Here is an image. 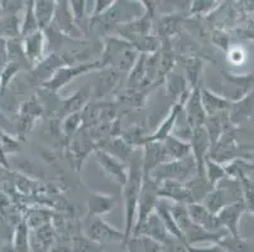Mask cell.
<instances>
[{
    "mask_svg": "<svg viewBox=\"0 0 254 252\" xmlns=\"http://www.w3.org/2000/svg\"><path fill=\"white\" fill-rule=\"evenodd\" d=\"M129 165V177L127 183L122 188L124 200V214H126V227H124V235L128 241L131 237L133 228H134L135 218H137L138 201H139L140 189L143 184V164H142V150L135 149ZM126 241V242H127ZM126 245V244H124Z\"/></svg>",
    "mask_w": 254,
    "mask_h": 252,
    "instance_id": "1",
    "label": "cell"
},
{
    "mask_svg": "<svg viewBox=\"0 0 254 252\" xmlns=\"http://www.w3.org/2000/svg\"><path fill=\"white\" fill-rule=\"evenodd\" d=\"M104 69L101 61H90V62H81L77 64H64L59 69L55 71L52 76L42 83V87L47 90L48 92H59L60 90L64 89L78 76L85 75V73L92 72V71H99Z\"/></svg>",
    "mask_w": 254,
    "mask_h": 252,
    "instance_id": "2",
    "label": "cell"
},
{
    "mask_svg": "<svg viewBox=\"0 0 254 252\" xmlns=\"http://www.w3.org/2000/svg\"><path fill=\"white\" fill-rule=\"evenodd\" d=\"M81 232L85 237L103 246L108 244L124 245L127 241L124 231H120L114 226L109 225L105 219H103V217H91V218L85 217Z\"/></svg>",
    "mask_w": 254,
    "mask_h": 252,
    "instance_id": "3",
    "label": "cell"
},
{
    "mask_svg": "<svg viewBox=\"0 0 254 252\" xmlns=\"http://www.w3.org/2000/svg\"><path fill=\"white\" fill-rule=\"evenodd\" d=\"M197 174V165L193 156H189L182 160H170L163 163L153 170L148 177H151L156 183L163 180H177L181 183H187Z\"/></svg>",
    "mask_w": 254,
    "mask_h": 252,
    "instance_id": "4",
    "label": "cell"
},
{
    "mask_svg": "<svg viewBox=\"0 0 254 252\" xmlns=\"http://www.w3.org/2000/svg\"><path fill=\"white\" fill-rule=\"evenodd\" d=\"M158 201V184L148 175H143V184L142 189H140L139 201H138L137 218H135L131 237L139 232L140 227L144 225V222L156 211V205Z\"/></svg>",
    "mask_w": 254,
    "mask_h": 252,
    "instance_id": "5",
    "label": "cell"
},
{
    "mask_svg": "<svg viewBox=\"0 0 254 252\" xmlns=\"http://www.w3.org/2000/svg\"><path fill=\"white\" fill-rule=\"evenodd\" d=\"M144 13L145 10L140 1H115L108 13L91 22H100L104 24H114L119 27L138 19Z\"/></svg>",
    "mask_w": 254,
    "mask_h": 252,
    "instance_id": "6",
    "label": "cell"
},
{
    "mask_svg": "<svg viewBox=\"0 0 254 252\" xmlns=\"http://www.w3.org/2000/svg\"><path fill=\"white\" fill-rule=\"evenodd\" d=\"M223 75V96L230 101L242 100L249 94L252 85L254 83L253 75H232L228 72H221Z\"/></svg>",
    "mask_w": 254,
    "mask_h": 252,
    "instance_id": "7",
    "label": "cell"
},
{
    "mask_svg": "<svg viewBox=\"0 0 254 252\" xmlns=\"http://www.w3.org/2000/svg\"><path fill=\"white\" fill-rule=\"evenodd\" d=\"M95 155L96 160H98L99 165H100V168L103 169V172L105 173L110 179L114 180L115 183L119 184V186L123 188L129 177L128 164L119 160L118 158L113 156L112 154L106 152L105 150L96 149Z\"/></svg>",
    "mask_w": 254,
    "mask_h": 252,
    "instance_id": "8",
    "label": "cell"
},
{
    "mask_svg": "<svg viewBox=\"0 0 254 252\" xmlns=\"http://www.w3.org/2000/svg\"><path fill=\"white\" fill-rule=\"evenodd\" d=\"M23 50L31 68H36L46 59L47 37L43 31H38L22 38Z\"/></svg>",
    "mask_w": 254,
    "mask_h": 252,
    "instance_id": "9",
    "label": "cell"
},
{
    "mask_svg": "<svg viewBox=\"0 0 254 252\" xmlns=\"http://www.w3.org/2000/svg\"><path fill=\"white\" fill-rule=\"evenodd\" d=\"M52 24L60 33H64V36L73 39L84 37V31L75 23L68 1H56V14Z\"/></svg>",
    "mask_w": 254,
    "mask_h": 252,
    "instance_id": "10",
    "label": "cell"
},
{
    "mask_svg": "<svg viewBox=\"0 0 254 252\" xmlns=\"http://www.w3.org/2000/svg\"><path fill=\"white\" fill-rule=\"evenodd\" d=\"M190 144L192 149V156L197 165V173H205V161L209 158L211 151V140L205 126L193 129Z\"/></svg>",
    "mask_w": 254,
    "mask_h": 252,
    "instance_id": "11",
    "label": "cell"
},
{
    "mask_svg": "<svg viewBox=\"0 0 254 252\" xmlns=\"http://www.w3.org/2000/svg\"><path fill=\"white\" fill-rule=\"evenodd\" d=\"M246 211L247 208L244 202L243 201H239V202L232 203V204L224 207L216 216H218L221 227L229 233L230 236H233V237H242L239 226L242 216H243Z\"/></svg>",
    "mask_w": 254,
    "mask_h": 252,
    "instance_id": "12",
    "label": "cell"
},
{
    "mask_svg": "<svg viewBox=\"0 0 254 252\" xmlns=\"http://www.w3.org/2000/svg\"><path fill=\"white\" fill-rule=\"evenodd\" d=\"M167 161H170V159L166 152L163 142H151L143 147L142 164L144 175H149L156 168Z\"/></svg>",
    "mask_w": 254,
    "mask_h": 252,
    "instance_id": "13",
    "label": "cell"
},
{
    "mask_svg": "<svg viewBox=\"0 0 254 252\" xmlns=\"http://www.w3.org/2000/svg\"><path fill=\"white\" fill-rule=\"evenodd\" d=\"M184 112L187 121L191 125V128L196 129L204 126L207 115L204 110V106H202L201 86L192 90V92L184 105Z\"/></svg>",
    "mask_w": 254,
    "mask_h": 252,
    "instance_id": "14",
    "label": "cell"
},
{
    "mask_svg": "<svg viewBox=\"0 0 254 252\" xmlns=\"http://www.w3.org/2000/svg\"><path fill=\"white\" fill-rule=\"evenodd\" d=\"M157 184H158V197L161 200L186 205L193 203L192 197L185 183L177 182V180H163Z\"/></svg>",
    "mask_w": 254,
    "mask_h": 252,
    "instance_id": "15",
    "label": "cell"
},
{
    "mask_svg": "<svg viewBox=\"0 0 254 252\" xmlns=\"http://www.w3.org/2000/svg\"><path fill=\"white\" fill-rule=\"evenodd\" d=\"M187 211L190 214V218L192 219L193 223L198 225L200 227L205 228L209 232L220 233L226 232L223 227H221L220 222L216 214H212L209 212L201 203H191L187 205Z\"/></svg>",
    "mask_w": 254,
    "mask_h": 252,
    "instance_id": "16",
    "label": "cell"
},
{
    "mask_svg": "<svg viewBox=\"0 0 254 252\" xmlns=\"http://www.w3.org/2000/svg\"><path fill=\"white\" fill-rule=\"evenodd\" d=\"M92 96V87L85 86L82 89L77 90L75 94L68 96L67 99L62 100L61 107L59 110V116L64 119L68 115L81 112L90 102V99Z\"/></svg>",
    "mask_w": 254,
    "mask_h": 252,
    "instance_id": "17",
    "label": "cell"
},
{
    "mask_svg": "<svg viewBox=\"0 0 254 252\" xmlns=\"http://www.w3.org/2000/svg\"><path fill=\"white\" fill-rule=\"evenodd\" d=\"M166 90H167L168 96L173 100V103H181L185 105L189 96L191 95L192 90L189 86L185 75H181L179 72H172L165 78Z\"/></svg>",
    "mask_w": 254,
    "mask_h": 252,
    "instance_id": "18",
    "label": "cell"
},
{
    "mask_svg": "<svg viewBox=\"0 0 254 252\" xmlns=\"http://www.w3.org/2000/svg\"><path fill=\"white\" fill-rule=\"evenodd\" d=\"M89 136V135H87ZM87 136L84 138H73L70 142L67 148V155L71 159V164L75 166L76 169H81L82 164H84L85 159L87 158L91 151H95L96 145L94 144L92 140H89Z\"/></svg>",
    "mask_w": 254,
    "mask_h": 252,
    "instance_id": "19",
    "label": "cell"
},
{
    "mask_svg": "<svg viewBox=\"0 0 254 252\" xmlns=\"http://www.w3.org/2000/svg\"><path fill=\"white\" fill-rule=\"evenodd\" d=\"M137 236H144V237H149V239L154 240V241L159 242V244H167L171 240L172 236L168 233V231L166 230L163 222L161 221L158 214L156 213V211L148 217V219L144 222V225L140 227L139 232L137 233L133 237H137Z\"/></svg>",
    "mask_w": 254,
    "mask_h": 252,
    "instance_id": "20",
    "label": "cell"
},
{
    "mask_svg": "<svg viewBox=\"0 0 254 252\" xmlns=\"http://www.w3.org/2000/svg\"><path fill=\"white\" fill-rule=\"evenodd\" d=\"M56 231L52 223H46L36 230H31L32 252H50L56 242Z\"/></svg>",
    "mask_w": 254,
    "mask_h": 252,
    "instance_id": "21",
    "label": "cell"
},
{
    "mask_svg": "<svg viewBox=\"0 0 254 252\" xmlns=\"http://www.w3.org/2000/svg\"><path fill=\"white\" fill-rule=\"evenodd\" d=\"M86 218L91 217H103L112 212L117 205V200L114 196L104 193H91L87 198Z\"/></svg>",
    "mask_w": 254,
    "mask_h": 252,
    "instance_id": "22",
    "label": "cell"
},
{
    "mask_svg": "<svg viewBox=\"0 0 254 252\" xmlns=\"http://www.w3.org/2000/svg\"><path fill=\"white\" fill-rule=\"evenodd\" d=\"M254 112V91L249 92L247 96H244L242 100L232 102L229 110H228V115L234 125L235 128L239 126L242 122L247 121L251 119L252 114Z\"/></svg>",
    "mask_w": 254,
    "mask_h": 252,
    "instance_id": "23",
    "label": "cell"
},
{
    "mask_svg": "<svg viewBox=\"0 0 254 252\" xmlns=\"http://www.w3.org/2000/svg\"><path fill=\"white\" fill-rule=\"evenodd\" d=\"M201 101L207 116H214V115L225 112L229 110L232 105V102L223 95L216 94L207 87H201Z\"/></svg>",
    "mask_w": 254,
    "mask_h": 252,
    "instance_id": "24",
    "label": "cell"
},
{
    "mask_svg": "<svg viewBox=\"0 0 254 252\" xmlns=\"http://www.w3.org/2000/svg\"><path fill=\"white\" fill-rule=\"evenodd\" d=\"M182 108H184V105H181V103H173V106L171 107L170 112H168L165 121H162L161 124H159V126L157 128V130L154 131L153 134L148 135V138H147V143L165 142L168 136L172 135L173 126H175V124H176V120L177 117H179L180 112L182 111ZM147 143H145V144H147Z\"/></svg>",
    "mask_w": 254,
    "mask_h": 252,
    "instance_id": "25",
    "label": "cell"
},
{
    "mask_svg": "<svg viewBox=\"0 0 254 252\" xmlns=\"http://www.w3.org/2000/svg\"><path fill=\"white\" fill-rule=\"evenodd\" d=\"M182 22H184V18L181 17V14H162L156 23L157 32H158L157 37H159V39L162 41V39H170L171 37L176 36L180 32Z\"/></svg>",
    "mask_w": 254,
    "mask_h": 252,
    "instance_id": "26",
    "label": "cell"
},
{
    "mask_svg": "<svg viewBox=\"0 0 254 252\" xmlns=\"http://www.w3.org/2000/svg\"><path fill=\"white\" fill-rule=\"evenodd\" d=\"M186 188L190 192L193 203H202V201L206 198L207 194L215 188L209 182L205 173H197L192 179H190L187 183H185Z\"/></svg>",
    "mask_w": 254,
    "mask_h": 252,
    "instance_id": "27",
    "label": "cell"
},
{
    "mask_svg": "<svg viewBox=\"0 0 254 252\" xmlns=\"http://www.w3.org/2000/svg\"><path fill=\"white\" fill-rule=\"evenodd\" d=\"M34 14L39 31L45 32L52 25L56 14V1L52 0H37L34 1Z\"/></svg>",
    "mask_w": 254,
    "mask_h": 252,
    "instance_id": "28",
    "label": "cell"
},
{
    "mask_svg": "<svg viewBox=\"0 0 254 252\" xmlns=\"http://www.w3.org/2000/svg\"><path fill=\"white\" fill-rule=\"evenodd\" d=\"M10 246L15 252H32L31 228L24 218L14 227Z\"/></svg>",
    "mask_w": 254,
    "mask_h": 252,
    "instance_id": "29",
    "label": "cell"
},
{
    "mask_svg": "<svg viewBox=\"0 0 254 252\" xmlns=\"http://www.w3.org/2000/svg\"><path fill=\"white\" fill-rule=\"evenodd\" d=\"M156 213L158 214L161 221L163 222V225H165L166 230L168 231V233H170L172 237H175V239L184 241V236H182L176 221H175L172 213H171V202L159 198L158 203H157L156 205Z\"/></svg>",
    "mask_w": 254,
    "mask_h": 252,
    "instance_id": "30",
    "label": "cell"
},
{
    "mask_svg": "<svg viewBox=\"0 0 254 252\" xmlns=\"http://www.w3.org/2000/svg\"><path fill=\"white\" fill-rule=\"evenodd\" d=\"M163 144H165L166 152H167L170 160H182V159H186L192 155L190 143L184 142L176 136H168L163 142Z\"/></svg>",
    "mask_w": 254,
    "mask_h": 252,
    "instance_id": "31",
    "label": "cell"
},
{
    "mask_svg": "<svg viewBox=\"0 0 254 252\" xmlns=\"http://www.w3.org/2000/svg\"><path fill=\"white\" fill-rule=\"evenodd\" d=\"M184 71L191 90L201 86L202 61L197 55H187L184 58Z\"/></svg>",
    "mask_w": 254,
    "mask_h": 252,
    "instance_id": "32",
    "label": "cell"
},
{
    "mask_svg": "<svg viewBox=\"0 0 254 252\" xmlns=\"http://www.w3.org/2000/svg\"><path fill=\"white\" fill-rule=\"evenodd\" d=\"M0 38L8 41L22 38V17L1 15L0 17Z\"/></svg>",
    "mask_w": 254,
    "mask_h": 252,
    "instance_id": "33",
    "label": "cell"
},
{
    "mask_svg": "<svg viewBox=\"0 0 254 252\" xmlns=\"http://www.w3.org/2000/svg\"><path fill=\"white\" fill-rule=\"evenodd\" d=\"M118 81H119V75L117 71L114 68H105L103 76H100L96 83L95 89L92 90V94L96 99H101L113 91V89L117 86Z\"/></svg>",
    "mask_w": 254,
    "mask_h": 252,
    "instance_id": "34",
    "label": "cell"
},
{
    "mask_svg": "<svg viewBox=\"0 0 254 252\" xmlns=\"http://www.w3.org/2000/svg\"><path fill=\"white\" fill-rule=\"evenodd\" d=\"M149 54H139L138 61L135 62L134 67L129 72L127 86L129 89H138L142 87L145 80V66H147V58Z\"/></svg>",
    "mask_w": 254,
    "mask_h": 252,
    "instance_id": "35",
    "label": "cell"
},
{
    "mask_svg": "<svg viewBox=\"0 0 254 252\" xmlns=\"http://www.w3.org/2000/svg\"><path fill=\"white\" fill-rule=\"evenodd\" d=\"M61 126L62 135H64V138H66V140L70 143L71 140L82 130L84 120H82L81 112L68 115V116H66L64 119H62Z\"/></svg>",
    "mask_w": 254,
    "mask_h": 252,
    "instance_id": "36",
    "label": "cell"
},
{
    "mask_svg": "<svg viewBox=\"0 0 254 252\" xmlns=\"http://www.w3.org/2000/svg\"><path fill=\"white\" fill-rule=\"evenodd\" d=\"M226 252H254V245L243 237H233L230 235L224 236L218 242Z\"/></svg>",
    "mask_w": 254,
    "mask_h": 252,
    "instance_id": "37",
    "label": "cell"
},
{
    "mask_svg": "<svg viewBox=\"0 0 254 252\" xmlns=\"http://www.w3.org/2000/svg\"><path fill=\"white\" fill-rule=\"evenodd\" d=\"M39 31L34 14V1H25V9L22 15V38Z\"/></svg>",
    "mask_w": 254,
    "mask_h": 252,
    "instance_id": "38",
    "label": "cell"
},
{
    "mask_svg": "<svg viewBox=\"0 0 254 252\" xmlns=\"http://www.w3.org/2000/svg\"><path fill=\"white\" fill-rule=\"evenodd\" d=\"M205 175L214 187H218L224 179L228 178L224 164L218 163L210 158H207L205 161Z\"/></svg>",
    "mask_w": 254,
    "mask_h": 252,
    "instance_id": "39",
    "label": "cell"
},
{
    "mask_svg": "<svg viewBox=\"0 0 254 252\" xmlns=\"http://www.w3.org/2000/svg\"><path fill=\"white\" fill-rule=\"evenodd\" d=\"M71 252H104V246L91 241L84 235H76L71 239Z\"/></svg>",
    "mask_w": 254,
    "mask_h": 252,
    "instance_id": "40",
    "label": "cell"
},
{
    "mask_svg": "<svg viewBox=\"0 0 254 252\" xmlns=\"http://www.w3.org/2000/svg\"><path fill=\"white\" fill-rule=\"evenodd\" d=\"M20 69H22V67L17 63H13V62H8L3 67L1 73H0V96H3V94L10 86V83L13 82L15 76L20 72Z\"/></svg>",
    "mask_w": 254,
    "mask_h": 252,
    "instance_id": "41",
    "label": "cell"
},
{
    "mask_svg": "<svg viewBox=\"0 0 254 252\" xmlns=\"http://www.w3.org/2000/svg\"><path fill=\"white\" fill-rule=\"evenodd\" d=\"M242 187H243V202L246 204L247 211L254 216V184L248 175H242L239 178Z\"/></svg>",
    "mask_w": 254,
    "mask_h": 252,
    "instance_id": "42",
    "label": "cell"
},
{
    "mask_svg": "<svg viewBox=\"0 0 254 252\" xmlns=\"http://www.w3.org/2000/svg\"><path fill=\"white\" fill-rule=\"evenodd\" d=\"M1 150L5 156L14 155L20 151L19 139L13 134H8L1 131Z\"/></svg>",
    "mask_w": 254,
    "mask_h": 252,
    "instance_id": "43",
    "label": "cell"
},
{
    "mask_svg": "<svg viewBox=\"0 0 254 252\" xmlns=\"http://www.w3.org/2000/svg\"><path fill=\"white\" fill-rule=\"evenodd\" d=\"M191 15H210L220 6V1H191Z\"/></svg>",
    "mask_w": 254,
    "mask_h": 252,
    "instance_id": "44",
    "label": "cell"
},
{
    "mask_svg": "<svg viewBox=\"0 0 254 252\" xmlns=\"http://www.w3.org/2000/svg\"><path fill=\"white\" fill-rule=\"evenodd\" d=\"M43 112V107L39 103L37 97H31L29 100L24 101L19 106V115H25V116H33L38 119Z\"/></svg>",
    "mask_w": 254,
    "mask_h": 252,
    "instance_id": "45",
    "label": "cell"
},
{
    "mask_svg": "<svg viewBox=\"0 0 254 252\" xmlns=\"http://www.w3.org/2000/svg\"><path fill=\"white\" fill-rule=\"evenodd\" d=\"M68 3H70V9L71 13H72L73 19H75V23L77 24V27L80 28V24L84 23L87 18V1H85V0H72V1H68Z\"/></svg>",
    "mask_w": 254,
    "mask_h": 252,
    "instance_id": "46",
    "label": "cell"
},
{
    "mask_svg": "<svg viewBox=\"0 0 254 252\" xmlns=\"http://www.w3.org/2000/svg\"><path fill=\"white\" fill-rule=\"evenodd\" d=\"M1 15H23L25 9V1H15V0H3L0 1Z\"/></svg>",
    "mask_w": 254,
    "mask_h": 252,
    "instance_id": "47",
    "label": "cell"
},
{
    "mask_svg": "<svg viewBox=\"0 0 254 252\" xmlns=\"http://www.w3.org/2000/svg\"><path fill=\"white\" fill-rule=\"evenodd\" d=\"M114 0H96V1H92V11L90 14V18L91 20L96 19V18H100L101 15H104L105 13L112 9V6L114 5Z\"/></svg>",
    "mask_w": 254,
    "mask_h": 252,
    "instance_id": "48",
    "label": "cell"
},
{
    "mask_svg": "<svg viewBox=\"0 0 254 252\" xmlns=\"http://www.w3.org/2000/svg\"><path fill=\"white\" fill-rule=\"evenodd\" d=\"M13 164L14 166H17V169L19 170L20 173H24V177L27 175H32V177H37L38 174V169H37V166L34 165L33 163L28 161L27 159H20V158H15L13 160Z\"/></svg>",
    "mask_w": 254,
    "mask_h": 252,
    "instance_id": "49",
    "label": "cell"
},
{
    "mask_svg": "<svg viewBox=\"0 0 254 252\" xmlns=\"http://www.w3.org/2000/svg\"><path fill=\"white\" fill-rule=\"evenodd\" d=\"M212 42H214L219 48H221V50H226V52L229 50L230 38L225 32L218 31V29L212 32Z\"/></svg>",
    "mask_w": 254,
    "mask_h": 252,
    "instance_id": "50",
    "label": "cell"
},
{
    "mask_svg": "<svg viewBox=\"0 0 254 252\" xmlns=\"http://www.w3.org/2000/svg\"><path fill=\"white\" fill-rule=\"evenodd\" d=\"M163 252H190L189 246L181 240H177L175 237H171L167 244L163 245Z\"/></svg>",
    "mask_w": 254,
    "mask_h": 252,
    "instance_id": "51",
    "label": "cell"
},
{
    "mask_svg": "<svg viewBox=\"0 0 254 252\" xmlns=\"http://www.w3.org/2000/svg\"><path fill=\"white\" fill-rule=\"evenodd\" d=\"M228 58L233 64H242L246 61V50L243 48L233 47L228 50Z\"/></svg>",
    "mask_w": 254,
    "mask_h": 252,
    "instance_id": "52",
    "label": "cell"
},
{
    "mask_svg": "<svg viewBox=\"0 0 254 252\" xmlns=\"http://www.w3.org/2000/svg\"><path fill=\"white\" fill-rule=\"evenodd\" d=\"M190 252H226L219 244H210L209 246H189Z\"/></svg>",
    "mask_w": 254,
    "mask_h": 252,
    "instance_id": "53",
    "label": "cell"
},
{
    "mask_svg": "<svg viewBox=\"0 0 254 252\" xmlns=\"http://www.w3.org/2000/svg\"><path fill=\"white\" fill-rule=\"evenodd\" d=\"M3 252H15V251L13 249H11L10 244H9V245H6V246L3 247Z\"/></svg>",
    "mask_w": 254,
    "mask_h": 252,
    "instance_id": "54",
    "label": "cell"
},
{
    "mask_svg": "<svg viewBox=\"0 0 254 252\" xmlns=\"http://www.w3.org/2000/svg\"><path fill=\"white\" fill-rule=\"evenodd\" d=\"M0 17H1V6H0Z\"/></svg>",
    "mask_w": 254,
    "mask_h": 252,
    "instance_id": "55",
    "label": "cell"
},
{
    "mask_svg": "<svg viewBox=\"0 0 254 252\" xmlns=\"http://www.w3.org/2000/svg\"><path fill=\"white\" fill-rule=\"evenodd\" d=\"M0 99H1V96H0Z\"/></svg>",
    "mask_w": 254,
    "mask_h": 252,
    "instance_id": "56",
    "label": "cell"
},
{
    "mask_svg": "<svg viewBox=\"0 0 254 252\" xmlns=\"http://www.w3.org/2000/svg\"><path fill=\"white\" fill-rule=\"evenodd\" d=\"M0 73H1V71H0Z\"/></svg>",
    "mask_w": 254,
    "mask_h": 252,
    "instance_id": "57",
    "label": "cell"
}]
</instances>
